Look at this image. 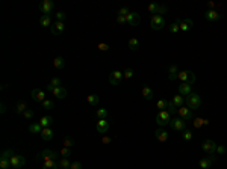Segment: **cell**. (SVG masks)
I'll list each match as a JSON object with an SVG mask.
<instances>
[{"label":"cell","mask_w":227,"mask_h":169,"mask_svg":"<svg viewBox=\"0 0 227 169\" xmlns=\"http://www.w3.org/2000/svg\"><path fill=\"white\" fill-rule=\"evenodd\" d=\"M129 49H130L132 51L140 50V41H138L136 38H130V39H129Z\"/></svg>","instance_id":"obj_32"},{"label":"cell","mask_w":227,"mask_h":169,"mask_svg":"<svg viewBox=\"0 0 227 169\" xmlns=\"http://www.w3.org/2000/svg\"><path fill=\"white\" fill-rule=\"evenodd\" d=\"M150 26H151L153 30H161L165 26V18L162 15H153L151 20H150Z\"/></svg>","instance_id":"obj_4"},{"label":"cell","mask_w":227,"mask_h":169,"mask_svg":"<svg viewBox=\"0 0 227 169\" xmlns=\"http://www.w3.org/2000/svg\"><path fill=\"white\" fill-rule=\"evenodd\" d=\"M87 101H88V104H91V106H96L97 103L100 101V98H98V95H96V94H91V95L87 97Z\"/></svg>","instance_id":"obj_34"},{"label":"cell","mask_w":227,"mask_h":169,"mask_svg":"<svg viewBox=\"0 0 227 169\" xmlns=\"http://www.w3.org/2000/svg\"><path fill=\"white\" fill-rule=\"evenodd\" d=\"M73 145H74V139H71L68 136H67V137L64 139V142H62V146H67V148H71Z\"/></svg>","instance_id":"obj_44"},{"label":"cell","mask_w":227,"mask_h":169,"mask_svg":"<svg viewBox=\"0 0 227 169\" xmlns=\"http://www.w3.org/2000/svg\"><path fill=\"white\" fill-rule=\"evenodd\" d=\"M185 103H186V107H189L191 110H195V109H200L201 106V97L198 94L195 92H191L186 98H185Z\"/></svg>","instance_id":"obj_1"},{"label":"cell","mask_w":227,"mask_h":169,"mask_svg":"<svg viewBox=\"0 0 227 169\" xmlns=\"http://www.w3.org/2000/svg\"><path fill=\"white\" fill-rule=\"evenodd\" d=\"M147 9H149L150 14H153V15H157V9H159V5H156V3H150L149 6H147Z\"/></svg>","instance_id":"obj_41"},{"label":"cell","mask_w":227,"mask_h":169,"mask_svg":"<svg viewBox=\"0 0 227 169\" xmlns=\"http://www.w3.org/2000/svg\"><path fill=\"white\" fill-rule=\"evenodd\" d=\"M58 166H59V169H70L71 168V163H70V160L68 159H59L58 160Z\"/></svg>","instance_id":"obj_30"},{"label":"cell","mask_w":227,"mask_h":169,"mask_svg":"<svg viewBox=\"0 0 227 169\" xmlns=\"http://www.w3.org/2000/svg\"><path fill=\"white\" fill-rule=\"evenodd\" d=\"M24 165H26V159H24L23 156H14V157L11 159V168L21 169Z\"/></svg>","instance_id":"obj_10"},{"label":"cell","mask_w":227,"mask_h":169,"mask_svg":"<svg viewBox=\"0 0 227 169\" xmlns=\"http://www.w3.org/2000/svg\"><path fill=\"white\" fill-rule=\"evenodd\" d=\"M126 20H127V24L130 26H138L141 21V17L138 12H129L127 15H126Z\"/></svg>","instance_id":"obj_12"},{"label":"cell","mask_w":227,"mask_h":169,"mask_svg":"<svg viewBox=\"0 0 227 169\" xmlns=\"http://www.w3.org/2000/svg\"><path fill=\"white\" fill-rule=\"evenodd\" d=\"M96 116L98 119H106V116H108V110L106 109H98L96 112Z\"/></svg>","instance_id":"obj_42"},{"label":"cell","mask_w":227,"mask_h":169,"mask_svg":"<svg viewBox=\"0 0 227 169\" xmlns=\"http://www.w3.org/2000/svg\"><path fill=\"white\" fill-rule=\"evenodd\" d=\"M29 131L30 133H34V135H41V131H43V127H41V124L40 122H34V124H30L29 125Z\"/></svg>","instance_id":"obj_25"},{"label":"cell","mask_w":227,"mask_h":169,"mask_svg":"<svg viewBox=\"0 0 227 169\" xmlns=\"http://www.w3.org/2000/svg\"><path fill=\"white\" fill-rule=\"evenodd\" d=\"M166 12H168V8H166L165 5H159V9H157V15H165Z\"/></svg>","instance_id":"obj_47"},{"label":"cell","mask_w":227,"mask_h":169,"mask_svg":"<svg viewBox=\"0 0 227 169\" xmlns=\"http://www.w3.org/2000/svg\"><path fill=\"white\" fill-rule=\"evenodd\" d=\"M166 112H168L170 115L177 113V106L173 103V100H166Z\"/></svg>","instance_id":"obj_29"},{"label":"cell","mask_w":227,"mask_h":169,"mask_svg":"<svg viewBox=\"0 0 227 169\" xmlns=\"http://www.w3.org/2000/svg\"><path fill=\"white\" fill-rule=\"evenodd\" d=\"M41 137H43V141H52L53 139L52 127H49V128H43V131H41Z\"/></svg>","instance_id":"obj_23"},{"label":"cell","mask_w":227,"mask_h":169,"mask_svg":"<svg viewBox=\"0 0 227 169\" xmlns=\"http://www.w3.org/2000/svg\"><path fill=\"white\" fill-rule=\"evenodd\" d=\"M182 83H189L192 84L195 82V74L192 73V71H188V69H185V71H180L179 73V77H177Z\"/></svg>","instance_id":"obj_3"},{"label":"cell","mask_w":227,"mask_h":169,"mask_svg":"<svg viewBox=\"0 0 227 169\" xmlns=\"http://www.w3.org/2000/svg\"><path fill=\"white\" fill-rule=\"evenodd\" d=\"M156 107L159 109V112L161 110H166V100H159L156 103Z\"/></svg>","instance_id":"obj_45"},{"label":"cell","mask_w":227,"mask_h":169,"mask_svg":"<svg viewBox=\"0 0 227 169\" xmlns=\"http://www.w3.org/2000/svg\"><path fill=\"white\" fill-rule=\"evenodd\" d=\"M180 30V21H174L173 24H170V32L171 33H177Z\"/></svg>","instance_id":"obj_40"},{"label":"cell","mask_w":227,"mask_h":169,"mask_svg":"<svg viewBox=\"0 0 227 169\" xmlns=\"http://www.w3.org/2000/svg\"><path fill=\"white\" fill-rule=\"evenodd\" d=\"M55 9V3L52 0H43L40 3V11L43 12V15H50Z\"/></svg>","instance_id":"obj_5"},{"label":"cell","mask_w":227,"mask_h":169,"mask_svg":"<svg viewBox=\"0 0 227 169\" xmlns=\"http://www.w3.org/2000/svg\"><path fill=\"white\" fill-rule=\"evenodd\" d=\"M34 115H35V113H34V110H30V109H27L26 112L23 113V116H24L26 119H32V118H34Z\"/></svg>","instance_id":"obj_50"},{"label":"cell","mask_w":227,"mask_h":169,"mask_svg":"<svg viewBox=\"0 0 227 169\" xmlns=\"http://www.w3.org/2000/svg\"><path fill=\"white\" fill-rule=\"evenodd\" d=\"M97 47H98V50H100V51H108V50H109V45H108V44H105V42H100Z\"/></svg>","instance_id":"obj_55"},{"label":"cell","mask_w":227,"mask_h":169,"mask_svg":"<svg viewBox=\"0 0 227 169\" xmlns=\"http://www.w3.org/2000/svg\"><path fill=\"white\" fill-rule=\"evenodd\" d=\"M177 112H179V118H182L183 121H191V119H194L192 110L189 109V107H185V106H182V107H179V109H177Z\"/></svg>","instance_id":"obj_9"},{"label":"cell","mask_w":227,"mask_h":169,"mask_svg":"<svg viewBox=\"0 0 227 169\" xmlns=\"http://www.w3.org/2000/svg\"><path fill=\"white\" fill-rule=\"evenodd\" d=\"M53 67L56 68V69H62V68L65 67V59L62 56H58L56 59L53 60Z\"/></svg>","instance_id":"obj_28"},{"label":"cell","mask_w":227,"mask_h":169,"mask_svg":"<svg viewBox=\"0 0 227 169\" xmlns=\"http://www.w3.org/2000/svg\"><path fill=\"white\" fill-rule=\"evenodd\" d=\"M129 12H130V11H129V8H126V6H123V8L118 9V15H124V17H126Z\"/></svg>","instance_id":"obj_52"},{"label":"cell","mask_w":227,"mask_h":169,"mask_svg":"<svg viewBox=\"0 0 227 169\" xmlns=\"http://www.w3.org/2000/svg\"><path fill=\"white\" fill-rule=\"evenodd\" d=\"M0 107H2V113H5V112H6V106H5V104H2V106H0Z\"/></svg>","instance_id":"obj_59"},{"label":"cell","mask_w":227,"mask_h":169,"mask_svg":"<svg viewBox=\"0 0 227 169\" xmlns=\"http://www.w3.org/2000/svg\"><path fill=\"white\" fill-rule=\"evenodd\" d=\"M192 124L195 128H201L203 127V118H194L192 119Z\"/></svg>","instance_id":"obj_46"},{"label":"cell","mask_w":227,"mask_h":169,"mask_svg":"<svg viewBox=\"0 0 227 169\" xmlns=\"http://www.w3.org/2000/svg\"><path fill=\"white\" fill-rule=\"evenodd\" d=\"M217 152H218L219 156H223V154H226V152H227L226 146H224V145H217Z\"/></svg>","instance_id":"obj_51"},{"label":"cell","mask_w":227,"mask_h":169,"mask_svg":"<svg viewBox=\"0 0 227 169\" xmlns=\"http://www.w3.org/2000/svg\"><path fill=\"white\" fill-rule=\"evenodd\" d=\"M50 84H52L53 88H59L61 86V79L59 77H53L52 80H50Z\"/></svg>","instance_id":"obj_49"},{"label":"cell","mask_w":227,"mask_h":169,"mask_svg":"<svg viewBox=\"0 0 227 169\" xmlns=\"http://www.w3.org/2000/svg\"><path fill=\"white\" fill-rule=\"evenodd\" d=\"M171 122V115L166 112V110H161V112H157L156 115V124L159 127H164L166 124H170Z\"/></svg>","instance_id":"obj_2"},{"label":"cell","mask_w":227,"mask_h":169,"mask_svg":"<svg viewBox=\"0 0 227 169\" xmlns=\"http://www.w3.org/2000/svg\"><path fill=\"white\" fill-rule=\"evenodd\" d=\"M70 169H82V163L80 161H73Z\"/></svg>","instance_id":"obj_56"},{"label":"cell","mask_w":227,"mask_h":169,"mask_svg":"<svg viewBox=\"0 0 227 169\" xmlns=\"http://www.w3.org/2000/svg\"><path fill=\"white\" fill-rule=\"evenodd\" d=\"M111 141H112V139H111V137H108V136H103V139H102V142H103V144H111Z\"/></svg>","instance_id":"obj_57"},{"label":"cell","mask_w":227,"mask_h":169,"mask_svg":"<svg viewBox=\"0 0 227 169\" xmlns=\"http://www.w3.org/2000/svg\"><path fill=\"white\" fill-rule=\"evenodd\" d=\"M26 110H27V107H26V103H23V101L17 103V106H15V112H17L18 115H20V113H24Z\"/></svg>","instance_id":"obj_37"},{"label":"cell","mask_w":227,"mask_h":169,"mask_svg":"<svg viewBox=\"0 0 227 169\" xmlns=\"http://www.w3.org/2000/svg\"><path fill=\"white\" fill-rule=\"evenodd\" d=\"M179 94H180L182 97H188V95L191 94V84L189 83L179 84Z\"/></svg>","instance_id":"obj_20"},{"label":"cell","mask_w":227,"mask_h":169,"mask_svg":"<svg viewBox=\"0 0 227 169\" xmlns=\"http://www.w3.org/2000/svg\"><path fill=\"white\" fill-rule=\"evenodd\" d=\"M96 130L98 133H106V131L109 130V122H108L106 119H98L96 124Z\"/></svg>","instance_id":"obj_15"},{"label":"cell","mask_w":227,"mask_h":169,"mask_svg":"<svg viewBox=\"0 0 227 169\" xmlns=\"http://www.w3.org/2000/svg\"><path fill=\"white\" fill-rule=\"evenodd\" d=\"M64 29H65V24H64V23H61V21H56V23L50 27L52 35H55V36H61V35L64 33Z\"/></svg>","instance_id":"obj_13"},{"label":"cell","mask_w":227,"mask_h":169,"mask_svg":"<svg viewBox=\"0 0 227 169\" xmlns=\"http://www.w3.org/2000/svg\"><path fill=\"white\" fill-rule=\"evenodd\" d=\"M142 97L145 100H151L155 97V91L150 88V86H142Z\"/></svg>","instance_id":"obj_22"},{"label":"cell","mask_w":227,"mask_h":169,"mask_svg":"<svg viewBox=\"0 0 227 169\" xmlns=\"http://www.w3.org/2000/svg\"><path fill=\"white\" fill-rule=\"evenodd\" d=\"M59 156H61V157H64V159H68V157H71V148L62 146L61 150H59Z\"/></svg>","instance_id":"obj_36"},{"label":"cell","mask_w":227,"mask_h":169,"mask_svg":"<svg viewBox=\"0 0 227 169\" xmlns=\"http://www.w3.org/2000/svg\"><path fill=\"white\" fill-rule=\"evenodd\" d=\"M40 124H41V127L43 128H49V127H52V124H53V118L52 116H43V118L40 119Z\"/></svg>","instance_id":"obj_24"},{"label":"cell","mask_w":227,"mask_h":169,"mask_svg":"<svg viewBox=\"0 0 227 169\" xmlns=\"http://www.w3.org/2000/svg\"><path fill=\"white\" fill-rule=\"evenodd\" d=\"M183 139H185V141H191V139H192L191 130H185V131H183Z\"/></svg>","instance_id":"obj_54"},{"label":"cell","mask_w":227,"mask_h":169,"mask_svg":"<svg viewBox=\"0 0 227 169\" xmlns=\"http://www.w3.org/2000/svg\"><path fill=\"white\" fill-rule=\"evenodd\" d=\"M43 107L44 109H47V110H52V109H55V101L53 100H44L43 101Z\"/></svg>","instance_id":"obj_38"},{"label":"cell","mask_w":227,"mask_h":169,"mask_svg":"<svg viewBox=\"0 0 227 169\" xmlns=\"http://www.w3.org/2000/svg\"><path fill=\"white\" fill-rule=\"evenodd\" d=\"M170 127L176 130V131H185V127H186V121H183L182 118H174L171 119L170 122Z\"/></svg>","instance_id":"obj_7"},{"label":"cell","mask_w":227,"mask_h":169,"mask_svg":"<svg viewBox=\"0 0 227 169\" xmlns=\"http://www.w3.org/2000/svg\"><path fill=\"white\" fill-rule=\"evenodd\" d=\"M201 150L206 152L208 156H209V154H215V152H217V144H215L214 141L208 139V141H204V142L201 144Z\"/></svg>","instance_id":"obj_6"},{"label":"cell","mask_w":227,"mask_h":169,"mask_svg":"<svg viewBox=\"0 0 227 169\" xmlns=\"http://www.w3.org/2000/svg\"><path fill=\"white\" fill-rule=\"evenodd\" d=\"M52 94L55 95V97H56V98H59V100H64V98L67 97V89H65L64 86H59V88H55Z\"/></svg>","instance_id":"obj_17"},{"label":"cell","mask_w":227,"mask_h":169,"mask_svg":"<svg viewBox=\"0 0 227 169\" xmlns=\"http://www.w3.org/2000/svg\"><path fill=\"white\" fill-rule=\"evenodd\" d=\"M133 74H135V73H133L132 68H126V69L123 71V76H124V79H127V80H130L132 77H133Z\"/></svg>","instance_id":"obj_43"},{"label":"cell","mask_w":227,"mask_h":169,"mask_svg":"<svg viewBox=\"0 0 227 169\" xmlns=\"http://www.w3.org/2000/svg\"><path fill=\"white\" fill-rule=\"evenodd\" d=\"M14 156H15V154H14V150H11V148H9V150H5V151L0 154V159H6V160L11 161V159H12Z\"/></svg>","instance_id":"obj_33"},{"label":"cell","mask_w":227,"mask_h":169,"mask_svg":"<svg viewBox=\"0 0 227 169\" xmlns=\"http://www.w3.org/2000/svg\"><path fill=\"white\" fill-rule=\"evenodd\" d=\"M204 18L208 21H218V20H221V14L218 11H215V9H208L204 12Z\"/></svg>","instance_id":"obj_11"},{"label":"cell","mask_w":227,"mask_h":169,"mask_svg":"<svg viewBox=\"0 0 227 169\" xmlns=\"http://www.w3.org/2000/svg\"><path fill=\"white\" fill-rule=\"evenodd\" d=\"M179 68H177V65H170V68H168V79L170 80H176L177 77H179Z\"/></svg>","instance_id":"obj_19"},{"label":"cell","mask_w":227,"mask_h":169,"mask_svg":"<svg viewBox=\"0 0 227 169\" xmlns=\"http://www.w3.org/2000/svg\"><path fill=\"white\" fill-rule=\"evenodd\" d=\"M203 125H209V119H204V118H203Z\"/></svg>","instance_id":"obj_60"},{"label":"cell","mask_w":227,"mask_h":169,"mask_svg":"<svg viewBox=\"0 0 227 169\" xmlns=\"http://www.w3.org/2000/svg\"><path fill=\"white\" fill-rule=\"evenodd\" d=\"M155 136H156V139L159 142H166V139H168V133L164 128H157L156 131H155Z\"/></svg>","instance_id":"obj_18"},{"label":"cell","mask_w":227,"mask_h":169,"mask_svg":"<svg viewBox=\"0 0 227 169\" xmlns=\"http://www.w3.org/2000/svg\"><path fill=\"white\" fill-rule=\"evenodd\" d=\"M30 95H32V98H34L35 101H38V103H43L44 100H45V92L41 91V89H36V88L30 91Z\"/></svg>","instance_id":"obj_14"},{"label":"cell","mask_w":227,"mask_h":169,"mask_svg":"<svg viewBox=\"0 0 227 169\" xmlns=\"http://www.w3.org/2000/svg\"><path fill=\"white\" fill-rule=\"evenodd\" d=\"M41 159H44V160H58V154L52 150H44L41 152Z\"/></svg>","instance_id":"obj_16"},{"label":"cell","mask_w":227,"mask_h":169,"mask_svg":"<svg viewBox=\"0 0 227 169\" xmlns=\"http://www.w3.org/2000/svg\"><path fill=\"white\" fill-rule=\"evenodd\" d=\"M11 166V161L6 160V159H0V168L2 169H9Z\"/></svg>","instance_id":"obj_48"},{"label":"cell","mask_w":227,"mask_h":169,"mask_svg":"<svg viewBox=\"0 0 227 169\" xmlns=\"http://www.w3.org/2000/svg\"><path fill=\"white\" fill-rule=\"evenodd\" d=\"M43 169H59L58 160H44Z\"/></svg>","instance_id":"obj_27"},{"label":"cell","mask_w":227,"mask_h":169,"mask_svg":"<svg viewBox=\"0 0 227 169\" xmlns=\"http://www.w3.org/2000/svg\"><path fill=\"white\" fill-rule=\"evenodd\" d=\"M55 17H56V21H61V23H64V21H65V18H67V14H65L64 11H58V12L55 14Z\"/></svg>","instance_id":"obj_39"},{"label":"cell","mask_w":227,"mask_h":169,"mask_svg":"<svg viewBox=\"0 0 227 169\" xmlns=\"http://www.w3.org/2000/svg\"><path fill=\"white\" fill-rule=\"evenodd\" d=\"M192 26H194L192 20L191 18H186V20H183V21H180V32H188Z\"/></svg>","instance_id":"obj_21"},{"label":"cell","mask_w":227,"mask_h":169,"mask_svg":"<svg viewBox=\"0 0 227 169\" xmlns=\"http://www.w3.org/2000/svg\"><path fill=\"white\" fill-rule=\"evenodd\" d=\"M209 159L212 160V163H215V161H217V156H215V154H209Z\"/></svg>","instance_id":"obj_58"},{"label":"cell","mask_w":227,"mask_h":169,"mask_svg":"<svg viewBox=\"0 0 227 169\" xmlns=\"http://www.w3.org/2000/svg\"><path fill=\"white\" fill-rule=\"evenodd\" d=\"M40 24L43 26V27H50L52 24V17L50 15H41V18H40Z\"/></svg>","instance_id":"obj_26"},{"label":"cell","mask_w":227,"mask_h":169,"mask_svg":"<svg viewBox=\"0 0 227 169\" xmlns=\"http://www.w3.org/2000/svg\"><path fill=\"white\" fill-rule=\"evenodd\" d=\"M117 23H118V24H126L127 20H126L124 15H118V14H117Z\"/></svg>","instance_id":"obj_53"},{"label":"cell","mask_w":227,"mask_h":169,"mask_svg":"<svg viewBox=\"0 0 227 169\" xmlns=\"http://www.w3.org/2000/svg\"><path fill=\"white\" fill-rule=\"evenodd\" d=\"M123 79H124L123 71H112V73L109 74V83L112 84V86H118V84L121 83Z\"/></svg>","instance_id":"obj_8"},{"label":"cell","mask_w":227,"mask_h":169,"mask_svg":"<svg viewBox=\"0 0 227 169\" xmlns=\"http://www.w3.org/2000/svg\"><path fill=\"white\" fill-rule=\"evenodd\" d=\"M173 103H174L176 106H177V109H179V107H182L185 104V98L182 95H174V97H173Z\"/></svg>","instance_id":"obj_35"},{"label":"cell","mask_w":227,"mask_h":169,"mask_svg":"<svg viewBox=\"0 0 227 169\" xmlns=\"http://www.w3.org/2000/svg\"><path fill=\"white\" fill-rule=\"evenodd\" d=\"M198 165H200V168H203V169H209L210 166L214 165V163H212V160H210L209 157H203Z\"/></svg>","instance_id":"obj_31"}]
</instances>
